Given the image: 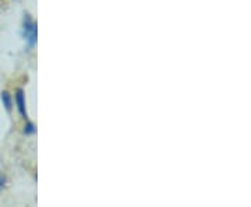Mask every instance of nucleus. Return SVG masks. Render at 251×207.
<instances>
[{
    "label": "nucleus",
    "mask_w": 251,
    "mask_h": 207,
    "mask_svg": "<svg viewBox=\"0 0 251 207\" xmlns=\"http://www.w3.org/2000/svg\"><path fill=\"white\" fill-rule=\"evenodd\" d=\"M0 98H1V102H3L4 109H6L7 112H11V109H13V98H11L9 91H3V92L0 94Z\"/></svg>",
    "instance_id": "obj_3"
},
{
    "label": "nucleus",
    "mask_w": 251,
    "mask_h": 207,
    "mask_svg": "<svg viewBox=\"0 0 251 207\" xmlns=\"http://www.w3.org/2000/svg\"><path fill=\"white\" fill-rule=\"evenodd\" d=\"M4 186H6V177L0 175V193H1V190L4 189Z\"/></svg>",
    "instance_id": "obj_5"
},
{
    "label": "nucleus",
    "mask_w": 251,
    "mask_h": 207,
    "mask_svg": "<svg viewBox=\"0 0 251 207\" xmlns=\"http://www.w3.org/2000/svg\"><path fill=\"white\" fill-rule=\"evenodd\" d=\"M23 35L25 36L28 42V48H34L36 45V36H38V31H36V24L31 20L29 14H25L24 17V26H23Z\"/></svg>",
    "instance_id": "obj_1"
},
{
    "label": "nucleus",
    "mask_w": 251,
    "mask_h": 207,
    "mask_svg": "<svg viewBox=\"0 0 251 207\" xmlns=\"http://www.w3.org/2000/svg\"><path fill=\"white\" fill-rule=\"evenodd\" d=\"M14 101H16V104H17V109L18 112H20V115L24 118L25 120H28V114L27 109H25V95H24V91L21 90V89H18V90L16 91Z\"/></svg>",
    "instance_id": "obj_2"
},
{
    "label": "nucleus",
    "mask_w": 251,
    "mask_h": 207,
    "mask_svg": "<svg viewBox=\"0 0 251 207\" xmlns=\"http://www.w3.org/2000/svg\"><path fill=\"white\" fill-rule=\"evenodd\" d=\"M35 126H34V123H31L29 120H27V125L24 127V133L25 135H32V133H35Z\"/></svg>",
    "instance_id": "obj_4"
}]
</instances>
